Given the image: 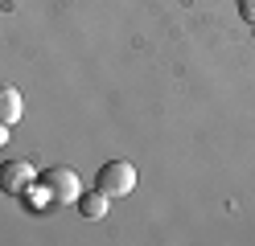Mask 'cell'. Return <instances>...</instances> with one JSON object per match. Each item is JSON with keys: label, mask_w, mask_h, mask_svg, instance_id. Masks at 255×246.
<instances>
[{"label": "cell", "mask_w": 255, "mask_h": 246, "mask_svg": "<svg viewBox=\"0 0 255 246\" xmlns=\"http://www.w3.org/2000/svg\"><path fill=\"white\" fill-rule=\"evenodd\" d=\"M41 193H45V201H54V205H78V197H83L78 172L74 168H50V172H41Z\"/></svg>", "instance_id": "obj_1"}, {"label": "cell", "mask_w": 255, "mask_h": 246, "mask_svg": "<svg viewBox=\"0 0 255 246\" xmlns=\"http://www.w3.org/2000/svg\"><path fill=\"white\" fill-rule=\"evenodd\" d=\"M95 189L107 193V197H128L136 189V168L128 160H107L99 168V180H95Z\"/></svg>", "instance_id": "obj_2"}, {"label": "cell", "mask_w": 255, "mask_h": 246, "mask_svg": "<svg viewBox=\"0 0 255 246\" xmlns=\"http://www.w3.org/2000/svg\"><path fill=\"white\" fill-rule=\"evenodd\" d=\"M37 185V168L29 160H4L0 164V193H8V197H21Z\"/></svg>", "instance_id": "obj_3"}, {"label": "cell", "mask_w": 255, "mask_h": 246, "mask_svg": "<svg viewBox=\"0 0 255 246\" xmlns=\"http://www.w3.org/2000/svg\"><path fill=\"white\" fill-rule=\"evenodd\" d=\"M25 115V98H21V90L17 86H0V123H17Z\"/></svg>", "instance_id": "obj_4"}, {"label": "cell", "mask_w": 255, "mask_h": 246, "mask_svg": "<svg viewBox=\"0 0 255 246\" xmlns=\"http://www.w3.org/2000/svg\"><path fill=\"white\" fill-rule=\"evenodd\" d=\"M107 201H111V197L99 193V189H95V193H83V197H78V213H83V218H91V222H99L103 213H107Z\"/></svg>", "instance_id": "obj_5"}, {"label": "cell", "mask_w": 255, "mask_h": 246, "mask_svg": "<svg viewBox=\"0 0 255 246\" xmlns=\"http://www.w3.org/2000/svg\"><path fill=\"white\" fill-rule=\"evenodd\" d=\"M239 16H243V21H251V25H255V0H239Z\"/></svg>", "instance_id": "obj_6"}, {"label": "cell", "mask_w": 255, "mask_h": 246, "mask_svg": "<svg viewBox=\"0 0 255 246\" xmlns=\"http://www.w3.org/2000/svg\"><path fill=\"white\" fill-rule=\"evenodd\" d=\"M8 144V123H0V148Z\"/></svg>", "instance_id": "obj_7"}]
</instances>
